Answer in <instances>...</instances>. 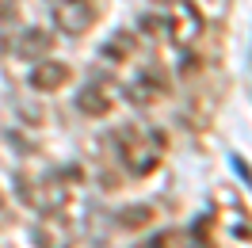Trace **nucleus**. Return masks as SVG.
Returning a JSON list of instances; mask_svg holds the SVG:
<instances>
[{"instance_id":"12","label":"nucleus","mask_w":252,"mask_h":248,"mask_svg":"<svg viewBox=\"0 0 252 248\" xmlns=\"http://www.w3.org/2000/svg\"><path fill=\"white\" fill-rule=\"evenodd\" d=\"M16 16V0H0V19H12Z\"/></svg>"},{"instance_id":"8","label":"nucleus","mask_w":252,"mask_h":248,"mask_svg":"<svg viewBox=\"0 0 252 248\" xmlns=\"http://www.w3.org/2000/svg\"><path fill=\"white\" fill-rule=\"evenodd\" d=\"M50 46H54V34L42 31V27H31V31L19 34L16 42V58H23V62H38V58H46Z\"/></svg>"},{"instance_id":"10","label":"nucleus","mask_w":252,"mask_h":248,"mask_svg":"<svg viewBox=\"0 0 252 248\" xmlns=\"http://www.w3.org/2000/svg\"><path fill=\"white\" fill-rule=\"evenodd\" d=\"M130 54H134V38H130L126 31H119L107 46H103V58H107V62H126Z\"/></svg>"},{"instance_id":"13","label":"nucleus","mask_w":252,"mask_h":248,"mask_svg":"<svg viewBox=\"0 0 252 248\" xmlns=\"http://www.w3.org/2000/svg\"><path fill=\"white\" fill-rule=\"evenodd\" d=\"M8 225V202H4V191H0V229Z\"/></svg>"},{"instance_id":"11","label":"nucleus","mask_w":252,"mask_h":248,"mask_svg":"<svg viewBox=\"0 0 252 248\" xmlns=\"http://www.w3.org/2000/svg\"><path fill=\"white\" fill-rule=\"evenodd\" d=\"M149 217H153V210H149V206H130V210H123V214H119V221L134 229V225H145Z\"/></svg>"},{"instance_id":"7","label":"nucleus","mask_w":252,"mask_h":248,"mask_svg":"<svg viewBox=\"0 0 252 248\" xmlns=\"http://www.w3.org/2000/svg\"><path fill=\"white\" fill-rule=\"evenodd\" d=\"M77 111L80 115H88V119H107L111 111H115V95H111L107 84H84L77 92Z\"/></svg>"},{"instance_id":"3","label":"nucleus","mask_w":252,"mask_h":248,"mask_svg":"<svg viewBox=\"0 0 252 248\" xmlns=\"http://www.w3.org/2000/svg\"><path fill=\"white\" fill-rule=\"evenodd\" d=\"M99 16V0H58L54 4V19L65 34H84Z\"/></svg>"},{"instance_id":"9","label":"nucleus","mask_w":252,"mask_h":248,"mask_svg":"<svg viewBox=\"0 0 252 248\" xmlns=\"http://www.w3.org/2000/svg\"><path fill=\"white\" fill-rule=\"evenodd\" d=\"M130 103H138V107H149V103H157L160 95H164V80L157 77V69H149V73H142V77L130 84Z\"/></svg>"},{"instance_id":"6","label":"nucleus","mask_w":252,"mask_h":248,"mask_svg":"<svg viewBox=\"0 0 252 248\" xmlns=\"http://www.w3.org/2000/svg\"><path fill=\"white\" fill-rule=\"evenodd\" d=\"M73 77V69L65 62H54V58H38L31 69V88L34 92H58L65 88V80Z\"/></svg>"},{"instance_id":"5","label":"nucleus","mask_w":252,"mask_h":248,"mask_svg":"<svg viewBox=\"0 0 252 248\" xmlns=\"http://www.w3.org/2000/svg\"><path fill=\"white\" fill-rule=\"evenodd\" d=\"M168 31H172V38L180 42V46L195 42V38H199V31H203V12H199L191 0H180V4H176V12H172Z\"/></svg>"},{"instance_id":"2","label":"nucleus","mask_w":252,"mask_h":248,"mask_svg":"<svg viewBox=\"0 0 252 248\" xmlns=\"http://www.w3.org/2000/svg\"><path fill=\"white\" fill-rule=\"evenodd\" d=\"M206 225H210V217H203V221H195L191 229H160L157 237H149V241H142V245L134 248H218L210 237H206Z\"/></svg>"},{"instance_id":"1","label":"nucleus","mask_w":252,"mask_h":248,"mask_svg":"<svg viewBox=\"0 0 252 248\" xmlns=\"http://www.w3.org/2000/svg\"><path fill=\"white\" fill-rule=\"evenodd\" d=\"M119 160L130 176H149L157 172V164L164 160V149H168V138L160 130H145V126H130V130H119Z\"/></svg>"},{"instance_id":"4","label":"nucleus","mask_w":252,"mask_h":248,"mask_svg":"<svg viewBox=\"0 0 252 248\" xmlns=\"http://www.w3.org/2000/svg\"><path fill=\"white\" fill-rule=\"evenodd\" d=\"M34 245L38 248H73V225L62 210H42L34 225Z\"/></svg>"}]
</instances>
